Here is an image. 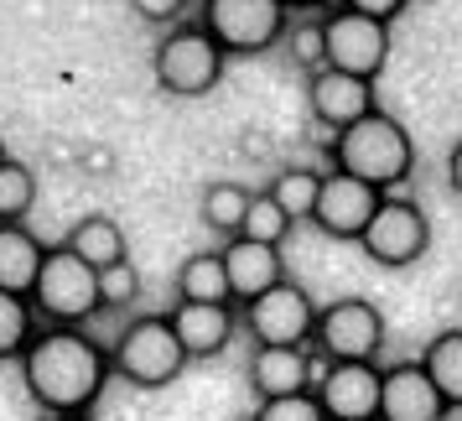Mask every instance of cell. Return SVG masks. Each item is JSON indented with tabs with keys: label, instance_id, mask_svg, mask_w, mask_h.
<instances>
[{
	"label": "cell",
	"instance_id": "8",
	"mask_svg": "<svg viewBox=\"0 0 462 421\" xmlns=\"http://www.w3.org/2000/svg\"><path fill=\"white\" fill-rule=\"evenodd\" d=\"M322 42H328V68L348 73V79H369L374 84L384 63H390V26L369 22L348 5H337L322 16Z\"/></svg>",
	"mask_w": 462,
	"mask_h": 421
},
{
	"label": "cell",
	"instance_id": "6",
	"mask_svg": "<svg viewBox=\"0 0 462 421\" xmlns=\"http://www.w3.org/2000/svg\"><path fill=\"white\" fill-rule=\"evenodd\" d=\"M198 26L229 58H254L286 37V0H203Z\"/></svg>",
	"mask_w": 462,
	"mask_h": 421
},
{
	"label": "cell",
	"instance_id": "12",
	"mask_svg": "<svg viewBox=\"0 0 462 421\" xmlns=\"http://www.w3.org/2000/svg\"><path fill=\"white\" fill-rule=\"evenodd\" d=\"M379 198H384V192H374L369 182H358V177L333 167L322 177L312 224L328 234V239H364V229H369V219H374V209H379Z\"/></svg>",
	"mask_w": 462,
	"mask_h": 421
},
{
	"label": "cell",
	"instance_id": "33",
	"mask_svg": "<svg viewBox=\"0 0 462 421\" xmlns=\"http://www.w3.org/2000/svg\"><path fill=\"white\" fill-rule=\"evenodd\" d=\"M317 5H333V0H286V11H317Z\"/></svg>",
	"mask_w": 462,
	"mask_h": 421
},
{
	"label": "cell",
	"instance_id": "5",
	"mask_svg": "<svg viewBox=\"0 0 462 421\" xmlns=\"http://www.w3.org/2000/svg\"><path fill=\"white\" fill-rule=\"evenodd\" d=\"M224 63H229V52L213 42L203 26H171L167 37L156 42V58H151L156 84L167 89V94H177V99L213 94L218 79H224Z\"/></svg>",
	"mask_w": 462,
	"mask_h": 421
},
{
	"label": "cell",
	"instance_id": "19",
	"mask_svg": "<svg viewBox=\"0 0 462 421\" xmlns=\"http://www.w3.org/2000/svg\"><path fill=\"white\" fill-rule=\"evenodd\" d=\"M68 250L79 255L84 266H94V271H109V266L125 260V229L109 213H88V219H79L68 229Z\"/></svg>",
	"mask_w": 462,
	"mask_h": 421
},
{
	"label": "cell",
	"instance_id": "25",
	"mask_svg": "<svg viewBox=\"0 0 462 421\" xmlns=\"http://www.w3.org/2000/svg\"><path fill=\"white\" fill-rule=\"evenodd\" d=\"M32 338H37V313H32V302L0 292V364H5V359H22Z\"/></svg>",
	"mask_w": 462,
	"mask_h": 421
},
{
	"label": "cell",
	"instance_id": "35",
	"mask_svg": "<svg viewBox=\"0 0 462 421\" xmlns=\"http://www.w3.org/2000/svg\"><path fill=\"white\" fill-rule=\"evenodd\" d=\"M0 162H5V146H0Z\"/></svg>",
	"mask_w": 462,
	"mask_h": 421
},
{
	"label": "cell",
	"instance_id": "36",
	"mask_svg": "<svg viewBox=\"0 0 462 421\" xmlns=\"http://www.w3.org/2000/svg\"><path fill=\"white\" fill-rule=\"evenodd\" d=\"M250 421H254V416H250Z\"/></svg>",
	"mask_w": 462,
	"mask_h": 421
},
{
	"label": "cell",
	"instance_id": "32",
	"mask_svg": "<svg viewBox=\"0 0 462 421\" xmlns=\"http://www.w3.org/2000/svg\"><path fill=\"white\" fill-rule=\"evenodd\" d=\"M447 182H452V192L462 198V141L452 146V156H447Z\"/></svg>",
	"mask_w": 462,
	"mask_h": 421
},
{
	"label": "cell",
	"instance_id": "27",
	"mask_svg": "<svg viewBox=\"0 0 462 421\" xmlns=\"http://www.w3.org/2000/svg\"><path fill=\"white\" fill-rule=\"evenodd\" d=\"M286 47H291L296 68H307V73H322V68H328V42H322V22L286 26Z\"/></svg>",
	"mask_w": 462,
	"mask_h": 421
},
{
	"label": "cell",
	"instance_id": "21",
	"mask_svg": "<svg viewBox=\"0 0 462 421\" xmlns=\"http://www.w3.org/2000/svg\"><path fill=\"white\" fill-rule=\"evenodd\" d=\"M420 370L441 390L447 411H462V328H447V333L431 338L426 354H420Z\"/></svg>",
	"mask_w": 462,
	"mask_h": 421
},
{
	"label": "cell",
	"instance_id": "13",
	"mask_svg": "<svg viewBox=\"0 0 462 421\" xmlns=\"http://www.w3.org/2000/svg\"><path fill=\"white\" fill-rule=\"evenodd\" d=\"M307 105H312V120L317 126H328L333 136H343L348 126L358 120H369L379 109V94L369 79H348V73H337V68H322L307 79Z\"/></svg>",
	"mask_w": 462,
	"mask_h": 421
},
{
	"label": "cell",
	"instance_id": "1",
	"mask_svg": "<svg viewBox=\"0 0 462 421\" xmlns=\"http://www.w3.org/2000/svg\"><path fill=\"white\" fill-rule=\"evenodd\" d=\"M22 385L47 416H88L109 385V349L84 328H37L26 343Z\"/></svg>",
	"mask_w": 462,
	"mask_h": 421
},
{
	"label": "cell",
	"instance_id": "28",
	"mask_svg": "<svg viewBox=\"0 0 462 421\" xmlns=\"http://www.w3.org/2000/svg\"><path fill=\"white\" fill-rule=\"evenodd\" d=\"M254 421H328V411L317 406V396H286V400H260Z\"/></svg>",
	"mask_w": 462,
	"mask_h": 421
},
{
	"label": "cell",
	"instance_id": "31",
	"mask_svg": "<svg viewBox=\"0 0 462 421\" xmlns=\"http://www.w3.org/2000/svg\"><path fill=\"white\" fill-rule=\"evenodd\" d=\"M343 5H348V11H358V16H369V22H395L400 11H405V5H411V0H343Z\"/></svg>",
	"mask_w": 462,
	"mask_h": 421
},
{
	"label": "cell",
	"instance_id": "30",
	"mask_svg": "<svg viewBox=\"0 0 462 421\" xmlns=\"http://www.w3.org/2000/svg\"><path fill=\"white\" fill-rule=\"evenodd\" d=\"M130 5H135V16H141V22L167 26V22L182 16V5H188V0H130Z\"/></svg>",
	"mask_w": 462,
	"mask_h": 421
},
{
	"label": "cell",
	"instance_id": "29",
	"mask_svg": "<svg viewBox=\"0 0 462 421\" xmlns=\"http://www.w3.org/2000/svg\"><path fill=\"white\" fill-rule=\"evenodd\" d=\"M99 296H105V307H130V302L141 296V276H135V266L120 260V266L99 271Z\"/></svg>",
	"mask_w": 462,
	"mask_h": 421
},
{
	"label": "cell",
	"instance_id": "18",
	"mask_svg": "<svg viewBox=\"0 0 462 421\" xmlns=\"http://www.w3.org/2000/svg\"><path fill=\"white\" fill-rule=\"evenodd\" d=\"M47 245L26 224H0V292L32 296L37 276H42Z\"/></svg>",
	"mask_w": 462,
	"mask_h": 421
},
{
	"label": "cell",
	"instance_id": "16",
	"mask_svg": "<svg viewBox=\"0 0 462 421\" xmlns=\"http://www.w3.org/2000/svg\"><path fill=\"white\" fill-rule=\"evenodd\" d=\"M167 317H171V333H177V343H182L188 359L224 354L234 328H239V313H234L229 302L224 307H213V302H177Z\"/></svg>",
	"mask_w": 462,
	"mask_h": 421
},
{
	"label": "cell",
	"instance_id": "23",
	"mask_svg": "<svg viewBox=\"0 0 462 421\" xmlns=\"http://www.w3.org/2000/svg\"><path fill=\"white\" fill-rule=\"evenodd\" d=\"M281 203V213L291 219V224H301V219H312L317 209V192H322V177H317L312 167H286L281 177H275L271 188H265Z\"/></svg>",
	"mask_w": 462,
	"mask_h": 421
},
{
	"label": "cell",
	"instance_id": "34",
	"mask_svg": "<svg viewBox=\"0 0 462 421\" xmlns=\"http://www.w3.org/2000/svg\"><path fill=\"white\" fill-rule=\"evenodd\" d=\"M47 421H94V416H47Z\"/></svg>",
	"mask_w": 462,
	"mask_h": 421
},
{
	"label": "cell",
	"instance_id": "15",
	"mask_svg": "<svg viewBox=\"0 0 462 421\" xmlns=\"http://www.w3.org/2000/svg\"><path fill=\"white\" fill-rule=\"evenodd\" d=\"M224 271H229V296L239 307H250L254 296H265L271 286L286 281V260L281 245H254V239H229L224 245Z\"/></svg>",
	"mask_w": 462,
	"mask_h": 421
},
{
	"label": "cell",
	"instance_id": "10",
	"mask_svg": "<svg viewBox=\"0 0 462 421\" xmlns=\"http://www.w3.org/2000/svg\"><path fill=\"white\" fill-rule=\"evenodd\" d=\"M245 328H250L254 349H307L317 333V307L296 281H281L245 307Z\"/></svg>",
	"mask_w": 462,
	"mask_h": 421
},
{
	"label": "cell",
	"instance_id": "20",
	"mask_svg": "<svg viewBox=\"0 0 462 421\" xmlns=\"http://www.w3.org/2000/svg\"><path fill=\"white\" fill-rule=\"evenodd\" d=\"M177 302H213V307H224V302H229V307H234L224 255H218V250L188 255V260L177 266Z\"/></svg>",
	"mask_w": 462,
	"mask_h": 421
},
{
	"label": "cell",
	"instance_id": "26",
	"mask_svg": "<svg viewBox=\"0 0 462 421\" xmlns=\"http://www.w3.org/2000/svg\"><path fill=\"white\" fill-rule=\"evenodd\" d=\"M286 229H291V219L281 213V203H275L271 192H254L239 239H254V245H281V239H286Z\"/></svg>",
	"mask_w": 462,
	"mask_h": 421
},
{
	"label": "cell",
	"instance_id": "24",
	"mask_svg": "<svg viewBox=\"0 0 462 421\" xmlns=\"http://www.w3.org/2000/svg\"><path fill=\"white\" fill-rule=\"evenodd\" d=\"M37 203V177L26 162H0V224H26V213Z\"/></svg>",
	"mask_w": 462,
	"mask_h": 421
},
{
	"label": "cell",
	"instance_id": "4",
	"mask_svg": "<svg viewBox=\"0 0 462 421\" xmlns=\"http://www.w3.org/2000/svg\"><path fill=\"white\" fill-rule=\"evenodd\" d=\"M188 364L192 359L182 354V343L171 333V317H130L115 338V349H109V370L135 390H162Z\"/></svg>",
	"mask_w": 462,
	"mask_h": 421
},
{
	"label": "cell",
	"instance_id": "3",
	"mask_svg": "<svg viewBox=\"0 0 462 421\" xmlns=\"http://www.w3.org/2000/svg\"><path fill=\"white\" fill-rule=\"evenodd\" d=\"M26 302H32V313L42 317L47 328H84L94 313H105L99 271L84 266L68 245H58V250H47L42 276H37V286H32Z\"/></svg>",
	"mask_w": 462,
	"mask_h": 421
},
{
	"label": "cell",
	"instance_id": "22",
	"mask_svg": "<svg viewBox=\"0 0 462 421\" xmlns=\"http://www.w3.org/2000/svg\"><path fill=\"white\" fill-rule=\"evenodd\" d=\"M250 198H254V192L245 188V182H208V188H203V203H198V213H203V224H208L213 234H229V239H239V229H245V213H250Z\"/></svg>",
	"mask_w": 462,
	"mask_h": 421
},
{
	"label": "cell",
	"instance_id": "11",
	"mask_svg": "<svg viewBox=\"0 0 462 421\" xmlns=\"http://www.w3.org/2000/svg\"><path fill=\"white\" fill-rule=\"evenodd\" d=\"M379 364H322L312 396L328 411V421H379Z\"/></svg>",
	"mask_w": 462,
	"mask_h": 421
},
{
	"label": "cell",
	"instance_id": "17",
	"mask_svg": "<svg viewBox=\"0 0 462 421\" xmlns=\"http://www.w3.org/2000/svg\"><path fill=\"white\" fill-rule=\"evenodd\" d=\"M322 375L307 349H254L250 354V385L260 400H286V396H307Z\"/></svg>",
	"mask_w": 462,
	"mask_h": 421
},
{
	"label": "cell",
	"instance_id": "2",
	"mask_svg": "<svg viewBox=\"0 0 462 421\" xmlns=\"http://www.w3.org/2000/svg\"><path fill=\"white\" fill-rule=\"evenodd\" d=\"M333 162H337V172L369 182L374 192H390L416 172V141L405 136V126L395 115L374 109L369 120H358L343 136H333Z\"/></svg>",
	"mask_w": 462,
	"mask_h": 421
},
{
	"label": "cell",
	"instance_id": "7",
	"mask_svg": "<svg viewBox=\"0 0 462 421\" xmlns=\"http://www.w3.org/2000/svg\"><path fill=\"white\" fill-rule=\"evenodd\" d=\"M312 343L328 364H374L384 349V313L364 296H337L317 313Z\"/></svg>",
	"mask_w": 462,
	"mask_h": 421
},
{
	"label": "cell",
	"instance_id": "9",
	"mask_svg": "<svg viewBox=\"0 0 462 421\" xmlns=\"http://www.w3.org/2000/svg\"><path fill=\"white\" fill-rule=\"evenodd\" d=\"M358 245H364V255H369L374 266H390V271H400V266H416L420 255H426V245H431V219H426L411 198L384 192Z\"/></svg>",
	"mask_w": 462,
	"mask_h": 421
},
{
	"label": "cell",
	"instance_id": "14",
	"mask_svg": "<svg viewBox=\"0 0 462 421\" xmlns=\"http://www.w3.org/2000/svg\"><path fill=\"white\" fill-rule=\"evenodd\" d=\"M379 421H447V400H441V390L431 385V375L420 370V359L384 370V385H379Z\"/></svg>",
	"mask_w": 462,
	"mask_h": 421
}]
</instances>
